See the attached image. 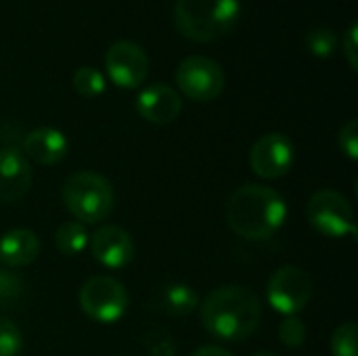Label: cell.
I'll return each mask as SVG.
<instances>
[{
  "label": "cell",
  "instance_id": "1",
  "mask_svg": "<svg viewBox=\"0 0 358 356\" xmlns=\"http://www.w3.org/2000/svg\"><path fill=\"white\" fill-rule=\"evenodd\" d=\"M260 319V300L250 287L243 285L218 287L201 304V323L216 340H245L258 329Z\"/></svg>",
  "mask_w": 358,
  "mask_h": 356
},
{
  "label": "cell",
  "instance_id": "2",
  "mask_svg": "<svg viewBox=\"0 0 358 356\" xmlns=\"http://www.w3.org/2000/svg\"><path fill=\"white\" fill-rule=\"evenodd\" d=\"M287 218L283 197L266 185H243L227 204V222L243 239L262 241L273 237Z\"/></svg>",
  "mask_w": 358,
  "mask_h": 356
},
{
  "label": "cell",
  "instance_id": "3",
  "mask_svg": "<svg viewBox=\"0 0 358 356\" xmlns=\"http://www.w3.org/2000/svg\"><path fill=\"white\" fill-rule=\"evenodd\" d=\"M241 19V0H176L174 23L193 42L229 36Z\"/></svg>",
  "mask_w": 358,
  "mask_h": 356
},
{
  "label": "cell",
  "instance_id": "4",
  "mask_svg": "<svg viewBox=\"0 0 358 356\" xmlns=\"http://www.w3.org/2000/svg\"><path fill=\"white\" fill-rule=\"evenodd\" d=\"M61 195L69 214L82 225H99L107 220L115 204L111 183L90 170L67 176Z\"/></svg>",
  "mask_w": 358,
  "mask_h": 356
},
{
  "label": "cell",
  "instance_id": "5",
  "mask_svg": "<svg viewBox=\"0 0 358 356\" xmlns=\"http://www.w3.org/2000/svg\"><path fill=\"white\" fill-rule=\"evenodd\" d=\"M306 218L310 227L329 239H342L357 235L355 212L350 201L331 189L317 191L306 204Z\"/></svg>",
  "mask_w": 358,
  "mask_h": 356
},
{
  "label": "cell",
  "instance_id": "6",
  "mask_svg": "<svg viewBox=\"0 0 358 356\" xmlns=\"http://www.w3.org/2000/svg\"><path fill=\"white\" fill-rule=\"evenodd\" d=\"M80 308L96 323H117L128 311V292L113 277H90L80 290Z\"/></svg>",
  "mask_w": 358,
  "mask_h": 356
},
{
  "label": "cell",
  "instance_id": "7",
  "mask_svg": "<svg viewBox=\"0 0 358 356\" xmlns=\"http://www.w3.org/2000/svg\"><path fill=\"white\" fill-rule=\"evenodd\" d=\"M178 90L197 103H208L224 92L227 76L224 69L210 57L193 55L178 63L176 67Z\"/></svg>",
  "mask_w": 358,
  "mask_h": 356
},
{
  "label": "cell",
  "instance_id": "8",
  "mask_svg": "<svg viewBox=\"0 0 358 356\" xmlns=\"http://www.w3.org/2000/svg\"><path fill=\"white\" fill-rule=\"evenodd\" d=\"M266 298L277 313L285 317H296L313 300V279L300 266H281L268 279Z\"/></svg>",
  "mask_w": 358,
  "mask_h": 356
},
{
  "label": "cell",
  "instance_id": "9",
  "mask_svg": "<svg viewBox=\"0 0 358 356\" xmlns=\"http://www.w3.org/2000/svg\"><path fill=\"white\" fill-rule=\"evenodd\" d=\"M105 69L109 80L120 88H138L149 73V57L132 40H117L105 52Z\"/></svg>",
  "mask_w": 358,
  "mask_h": 356
},
{
  "label": "cell",
  "instance_id": "10",
  "mask_svg": "<svg viewBox=\"0 0 358 356\" xmlns=\"http://www.w3.org/2000/svg\"><path fill=\"white\" fill-rule=\"evenodd\" d=\"M296 159V149L289 136L281 132H271L260 136L250 151V168L256 176L264 180H275L285 176Z\"/></svg>",
  "mask_w": 358,
  "mask_h": 356
},
{
  "label": "cell",
  "instance_id": "11",
  "mask_svg": "<svg viewBox=\"0 0 358 356\" xmlns=\"http://www.w3.org/2000/svg\"><path fill=\"white\" fill-rule=\"evenodd\" d=\"M88 248H90L92 258L101 266L113 269V271L128 266L136 252V245L130 233L115 225H107L94 231L88 239Z\"/></svg>",
  "mask_w": 358,
  "mask_h": 356
},
{
  "label": "cell",
  "instance_id": "12",
  "mask_svg": "<svg viewBox=\"0 0 358 356\" xmlns=\"http://www.w3.org/2000/svg\"><path fill=\"white\" fill-rule=\"evenodd\" d=\"M31 187L29 159L17 147L0 149V201L17 204Z\"/></svg>",
  "mask_w": 358,
  "mask_h": 356
},
{
  "label": "cell",
  "instance_id": "13",
  "mask_svg": "<svg viewBox=\"0 0 358 356\" xmlns=\"http://www.w3.org/2000/svg\"><path fill=\"white\" fill-rule=\"evenodd\" d=\"M136 111L149 124H172L182 111V99L168 84H151L138 92Z\"/></svg>",
  "mask_w": 358,
  "mask_h": 356
},
{
  "label": "cell",
  "instance_id": "14",
  "mask_svg": "<svg viewBox=\"0 0 358 356\" xmlns=\"http://www.w3.org/2000/svg\"><path fill=\"white\" fill-rule=\"evenodd\" d=\"M69 143L57 128H36L23 138V155L42 166H55L67 155Z\"/></svg>",
  "mask_w": 358,
  "mask_h": 356
},
{
  "label": "cell",
  "instance_id": "15",
  "mask_svg": "<svg viewBox=\"0 0 358 356\" xmlns=\"http://www.w3.org/2000/svg\"><path fill=\"white\" fill-rule=\"evenodd\" d=\"M40 254V239L31 229H10L0 237V262L8 269L27 266Z\"/></svg>",
  "mask_w": 358,
  "mask_h": 356
},
{
  "label": "cell",
  "instance_id": "16",
  "mask_svg": "<svg viewBox=\"0 0 358 356\" xmlns=\"http://www.w3.org/2000/svg\"><path fill=\"white\" fill-rule=\"evenodd\" d=\"M157 308L170 317H187L199 304L197 294L185 283H170L157 292Z\"/></svg>",
  "mask_w": 358,
  "mask_h": 356
},
{
  "label": "cell",
  "instance_id": "17",
  "mask_svg": "<svg viewBox=\"0 0 358 356\" xmlns=\"http://www.w3.org/2000/svg\"><path fill=\"white\" fill-rule=\"evenodd\" d=\"M88 231L86 225L78 222V220H67L63 222L57 233H55V245L63 256H78L88 248Z\"/></svg>",
  "mask_w": 358,
  "mask_h": 356
},
{
  "label": "cell",
  "instance_id": "18",
  "mask_svg": "<svg viewBox=\"0 0 358 356\" xmlns=\"http://www.w3.org/2000/svg\"><path fill=\"white\" fill-rule=\"evenodd\" d=\"M71 86L80 97H99L105 90V76L94 67H80L71 78Z\"/></svg>",
  "mask_w": 358,
  "mask_h": 356
},
{
  "label": "cell",
  "instance_id": "19",
  "mask_svg": "<svg viewBox=\"0 0 358 356\" xmlns=\"http://www.w3.org/2000/svg\"><path fill=\"white\" fill-rule=\"evenodd\" d=\"M331 355L334 356H358V325L348 321L340 325L331 336Z\"/></svg>",
  "mask_w": 358,
  "mask_h": 356
},
{
  "label": "cell",
  "instance_id": "20",
  "mask_svg": "<svg viewBox=\"0 0 358 356\" xmlns=\"http://www.w3.org/2000/svg\"><path fill=\"white\" fill-rule=\"evenodd\" d=\"M308 50L319 59H329L338 48V38L329 27H315L306 36Z\"/></svg>",
  "mask_w": 358,
  "mask_h": 356
},
{
  "label": "cell",
  "instance_id": "21",
  "mask_svg": "<svg viewBox=\"0 0 358 356\" xmlns=\"http://www.w3.org/2000/svg\"><path fill=\"white\" fill-rule=\"evenodd\" d=\"M279 340L287 348H300L306 340V325L298 317H285L279 323Z\"/></svg>",
  "mask_w": 358,
  "mask_h": 356
},
{
  "label": "cell",
  "instance_id": "22",
  "mask_svg": "<svg viewBox=\"0 0 358 356\" xmlns=\"http://www.w3.org/2000/svg\"><path fill=\"white\" fill-rule=\"evenodd\" d=\"M23 348V336L19 327L6 319H0V356H19Z\"/></svg>",
  "mask_w": 358,
  "mask_h": 356
},
{
  "label": "cell",
  "instance_id": "23",
  "mask_svg": "<svg viewBox=\"0 0 358 356\" xmlns=\"http://www.w3.org/2000/svg\"><path fill=\"white\" fill-rule=\"evenodd\" d=\"M21 296H23V281L17 275L0 269V304L2 306L4 304H13Z\"/></svg>",
  "mask_w": 358,
  "mask_h": 356
},
{
  "label": "cell",
  "instance_id": "24",
  "mask_svg": "<svg viewBox=\"0 0 358 356\" xmlns=\"http://www.w3.org/2000/svg\"><path fill=\"white\" fill-rule=\"evenodd\" d=\"M340 149L352 159H358V120H350L340 130Z\"/></svg>",
  "mask_w": 358,
  "mask_h": 356
},
{
  "label": "cell",
  "instance_id": "25",
  "mask_svg": "<svg viewBox=\"0 0 358 356\" xmlns=\"http://www.w3.org/2000/svg\"><path fill=\"white\" fill-rule=\"evenodd\" d=\"M342 52H344V57H346V61H348L350 69H352V71H357L358 69V23L357 21H352V23L348 25V29H346V34H344V38H342Z\"/></svg>",
  "mask_w": 358,
  "mask_h": 356
},
{
  "label": "cell",
  "instance_id": "26",
  "mask_svg": "<svg viewBox=\"0 0 358 356\" xmlns=\"http://www.w3.org/2000/svg\"><path fill=\"white\" fill-rule=\"evenodd\" d=\"M191 356H233L227 348H220V346H201L197 348Z\"/></svg>",
  "mask_w": 358,
  "mask_h": 356
},
{
  "label": "cell",
  "instance_id": "27",
  "mask_svg": "<svg viewBox=\"0 0 358 356\" xmlns=\"http://www.w3.org/2000/svg\"><path fill=\"white\" fill-rule=\"evenodd\" d=\"M254 356H279V355H275V353H258V355H254Z\"/></svg>",
  "mask_w": 358,
  "mask_h": 356
}]
</instances>
